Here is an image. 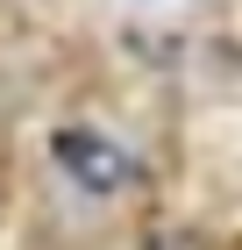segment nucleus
I'll return each mask as SVG.
<instances>
[{
  "label": "nucleus",
  "mask_w": 242,
  "mask_h": 250,
  "mask_svg": "<svg viewBox=\"0 0 242 250\" xmlns=\"http://www.w3.org/2000/svg\"><path fill=\"white\" fill-rule=\"evenodd\" d=\"M50 157H57V172L72 179L78 193H93V200H107V193L135 186V157L121 150L114 136H100V129H57Z\"/></svg>",
  "instance_id": "f257e3e1"
}]
</instances>
